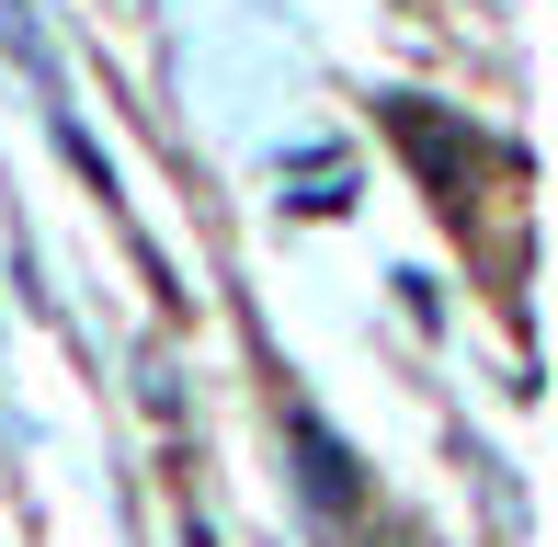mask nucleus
I'll return each instance as SVG.
<instances>
[{"instance_id":"obj_1","label":"nucleus","mask_w":558,"mask_h":547,"mask_svg":"<svg viewBox=\"0 0 558 547\" xmlns=\"http://www.w3.org/2000/svg\"><path fill=\"white\" fill-rule=\"evenodd\" d=\"M296 457H308V502H319V513H353V457L331 445V422L296 411Z\"/></svg>"},{"instance_id":"obj_2","label":"nucleus","mask_w":558,"mask_h":547,"mask_svg":"<svg viewBox=\"0 0 558 547\" xmlns=\"http://www.w3.org/2000/svg\"><path fill=\"white\" fill-rule=\"evenodd\" d=\"M0 46H12V58L46 81V35H35V12H23V0H0Z\"/></svg>"}]
</instances>
